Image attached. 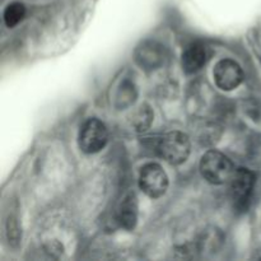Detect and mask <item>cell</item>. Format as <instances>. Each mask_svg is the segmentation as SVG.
I'll list each match as a JSON object with an SVG mask.
<instances>
[{
  "label": "cell",
  "instance_id": "6da1fadb",
  "mask_svg": "<svg viewBox=\"0 0 261 261\" xmlns=\"http://www.w3.org/2000/svg\"><path fill=\"white\" fill-rule=\"evenodd\" d=\"M232 161L218 150H208L201 157L200 172L208 182L213 185H223L229 182L234 173Z\"/></svg>",
  "mask_w": 261,
  "mask_h": 261
},
{
  "label": "cell",
  "instance_id": "52a82bcc",
  "mask_svg": "<svg viewBox=\"0 0 261 261\" xmlns=\"http://www.w3.org/2000/svg\"><path fill=\"white\" fill-rule=\"evenodd\" d=\"M206 63V48L203 43H191L182 54V68L188 74L196 73Z\"/></svg>",
  "mask_w": 261,
  "mask_h": 261
},
{
  "label": "cell",
  "instance_id": "5b68a950",
  "mask_svg": "<svg viewBox=\"0 0 261 261\" xmlns=\"http://www.w3.org/2000/svg\"><path fill=\"white\" fill-rule=\"evenodd\" d=\"M255 186V175L247 168H239L234 171L231 181L229 190L234 208L239 211H245L251 199Z\"/></svg>",
  "mask_w": 261,
  "mask_h": 261
},
{
  "label": "cell",
  "instance_id": "30bf717a",
  "mask_svg": "<svg viewBox=\"0 0 261 261\" xmlns=\"http://www.w3.org/2000/svg\"><path fill=\"white\" fill-rule=\"evenodd\" d=\"M153 120V112L149 106H142L133 117V126L138 132H144L150 126Z\"/></svg>",
  "mask_w": 261,
  "mask_h": 261
},
{
  "label": "cell",
  "instance_id": "ba28073f",
  "mask_svg": "<svg viewBox=\"0 0 261 261\" xmlns=\"http://www.w3.org/2000/svg\"><path fill=\"white\" fill-rule=\"evenodd\" d=\"M137 199L133 194L127 195L122 201L119 212V221L121 226L126 229H133L137 224L138 218Z\"/></svg>",
  "mask_w": 261,
  "mask_h": 261
},
{
  "label": "cell",
  "instance_id": "277c9868",
  "mask_svg": "<svg viewBox=\"0 0 261 261\" xmlns=\"http://www.w3.org/2000/svg\"><path fill=\"white\" fill-rule=\"evenodd\" d=\"M168 176L158 163H147L139 173V188L152 199H158L166 194L168 189Z\"/></svg>",
  "mask_w": 261,
  "mask_h": 261
},
{
  "label": "cell",
  "instance_id": "3957f363",
  "mask_svg": "<svg viewBox=\"0 0 261 261\" xmlns=\"http://www.w3.org/2000/svg\"><path fill=\"white\" fill-rule=\"evenodd\" d=\"M109 142V132L101 120L88 119L83 122L79 130L78 143L82 152L87 154L98 153Z\"/></svg>",
  "mask_w": 261,
  "mask_h": 261
},
{
  "label": "cell",
  "instance_id": "7a4b0ae2",
  "mask_svg": "<svg viewBox=\"0 0 261 261\" xmlns=\"http://www.w3.org/2000/svg\"><path fill=\"white\" fill-rule=\"evenodd\" d=\"M161 157L170 165L178 166L186 162L191 152L190 139L181 132H170L161 137L157 143Z\"/></svg>",
  "mask_w": 261,
  "mask_h": 261
},
{
  "label": "cell",
  "instance_id": "9c48e42d",
  "mask_svg": "<svg viewBox=\"0 0 261 261\" xmlns=\"http://www.w3.org/2000/svg\"><path fill=\"white\" fill-rule=\"evenodd\" d=\"M25 17V7L22 3H10L4 10V14H3V18H4V23L7 27L13 28L20 23L23 20V18Z\"/></svg>",
  "mask_w": 261,
  "mask_h": 261
},
{
  "label": "cell",
  "instance_id": "8992f818",
  "mask_svg": "<svg viewBox=\"0 0 261 261\" xmlns=\"http://www.w3.org/2000/svg\"><path fill=\"white\" fill-rule=\"evenodd\" d=\"M244 70L237 61L223 59L214 66L213 78L222 91H233L244 82Z\"/></svg>",
  "mask_w": 261,
  "mask_h": 261
}]
</instances>
